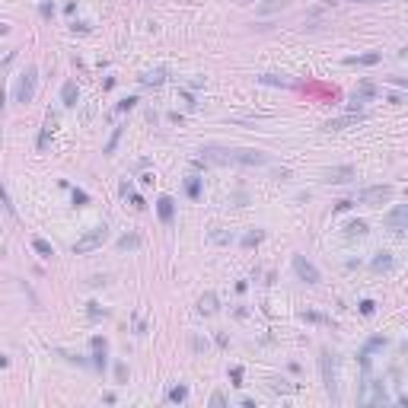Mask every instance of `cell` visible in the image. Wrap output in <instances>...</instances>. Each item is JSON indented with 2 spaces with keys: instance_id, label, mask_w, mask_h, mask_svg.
Here are the masks:
<instances>
[{
  "instance_id": "23",
  "label": "cell",
  "mask_w": 408,
  "mask_h": 408,
  "mask_svg": "<svg viewBox=\"0 0 408 408\" xmlns=\"http://www.w3.org/2000/svg\"><path fill=\"white\" fill-rule=\"evenodd\" d=\"M271 389H274V392H297V386H293V383H284V379H274Z\"/></svg>"
},
{
  "instance_id": "36",
  "label": "cell",
  "mask_w": 408,
  "mask_h": 408,
  "mask_svg": "<svg viewBox=\"0 0 408 408\" xmlns=\"http://www.w3.org/2000/svg\"><path fill=\"white\" fill-rule=\"evenodd\" d=\"M7 363H10V360H7V354H0V367H7Z\"/></svg>"
},
{
  "instance_id": "26",
  "label": "cell",
  "mask_w": 408,
  "mask_h": 408,
  "mask_svg": "<svg viewBox=\"0 0 408 408\" xmlns=\"http://www.w3.org/2000/svg\"><path fill=\"white\" fill-rule=\"evenodd\" d=\"M284 7H287V0H271V4L262 7V13H274V10H284Z\"/></svg>"
},
{
  "instance_id": "4",
  "label": "cell",
  "mask_w": 408,
  "mask_h": 408,
  "mask_svg": "<svg viewBox=\"0 0 408 408\" xmlns=\"http://www.w3.org/2000/svg\"><path fill=\"white\" fill-rule=\"evenodd\" d=\"M230 163L233 166H265L268 156L262 150H230Z\"/></svg>"
},
{
  "instance_id": "7",
  "label": "cell",
  "mask_w": 408,
  "mask_h": 408,
  "mask_svg": "<svg viewBox=\"0 0 408 408\" xmlns=\"http://www.w3.org/2000/svg\"><path fill=\"white\" fill-rule=\"evenodd\" d=\"M405 220H408V207L405 204H398V207H392V211L386 214V227L392 233H398V236L405 233Z\"/></svg>"
},
{
  "instance_id": "32",
  "label": "cell",
  "mask_w": 408,
  "mask_h": 408,
  "mask_svg": "<svg viewBox=\"0 0 408 408\" xmlns=\"http://www.w3.org/2000/svg\"><path fill=\"white\" fill-rule=\"evenodd\" d=\"M211 239H214V242H230V233H223V230H214V233H211Z\"/></svg>"
},
{
  "instance_id": "21",
  "label": "cell",
  "mask_w": 408,
  "mask_h": 408,
  "mask_svg": "<svg viewBox=\"0 0 408 408\" xmlns=\"http://www.w3.org/2000/svg\"><path fill=\"white\" fill-rule=\"evenodd\" d=\"M344 230H348V236H363V233H367V223L363 220H351Z\"/></svg>"
},
{
  "instance_id": "18",
  "label": "cell",
  "mask_w": 408,
  "mask_h": 408,
  "mask_svg": "<svg viewBox=\"0 0 408 408\" xmlns=\"http://www.w3.org/2000/svg\"><path fill=\"white\" fill-rule=\"evenodd\" d=\"M93 351H96V367H106V341L102 338H93Z\"/></svg>"
},
{
  "instance_id": "16",
  "label": "cell",
  "mask_w": 408,
  "mask_h": 408,
  "mask_svg": "<svg viewBox=\"0 0 408 408\" xmlns=\"http://www.w3.org/2000/svg\"><path fill=\"white\" fill-rule=\"evenodd\" d=\"M32 249H36V252H39L42 258H51V255H55V246H51L48 239H42V236H36V239H32Z\"/></svg>"
},
{
  "instance_id": "30",
  "label": "cell",
  "mask_w": 408,
  "mask_h": 408,
  "mask_svg": "<svg viewBox=\"0 0 408 408\" xmlns=\"http://www.w3.org/2000/svg\"><path fill=\"white\" fill-rule=\"evenodd\" d=\"M373 309H376V303H373V300H363V303H360V312H363V316H373Z\"/></svg>"
},
{
  "instance_id": "10",
  "label": "cell",
  "mask_w": 408,
  "mask_h": 408,
  "mask_svg": "<svg viewBox=\"0 0 408 408\" xmlns=\"http://www.w3.org/2000/svg\"><path fill=\"white\" fill-rule=\"evenodd\" d=\"M357 118H360V112H357V115H354V112H348V115H341V118H328L322 128H325V131H344V128H351Z\"/></svg>"
},
{
  "instance_id": "6",
  "label": "cell",
  "mask_w": 408,
  "mask_h": 408,
  "mask_svg": "<svg viewBox=\"0 0 408 408\" xmlns=\"http://www.w3.org/2000/svg\"><path fill=\"white\" fill-rule=\"evenodd\" d=\"M293 271H297V277H300V281H306V284H319V281H322L319 271H316V265L306 262L303 255H293Z\"/></svg>"
},
{
  "instance_id": "2",
  "label": "cell",
  "mask_w": 408,
  "mask_h": 408,
  "mask_svg": "<svg viewBox=\"0 0 408 408\" xmlns=\"http://www.w3.org/2000/svg\"><path fill=\"white\" fill-rule=\"evenodd\" d=\"M357 198H360V204H367V207H379V204H386L389 198H392V185H370V188H363Z\"/></svg>"
},
{
  "instance_id": "8",
  "label": "cell",
  "mask_w": 408,
  "mask_h": 408,
  "mask_svg": "<svg viewBox=\"0 0 408 408\" xmlns=\"http://www.w3.org/2000/svg\"><path fill=\"white\" fill-rule=\"evenodd\" d=\"M357 172H354V166H332V169H325V182L328 185H344V182H351Z\"/></svg>"
},
{
  "instance_id": "24",
  "label": "cell",
  "mask_w": 408,
  "mask_h": 408,
  "mask_svg": "<svg viewBox=\"0 0 408 408\" xmlns=\"http://www.w3.org/2000/svg\"><path fill=\"white\" fill-rule=\"evenodd\" d=\"M262 239H265V233H262V230H255V233H246L242 246H255V242H262Z\"/></svg>"
},
{
  "instance_id": "31",
  "label": "cell",
  "mask_w": 408,
  "mask_h": 408,
  "mask_svg": "<svg viewBox=\"0 0 408 408\" xmlns=\"http://www.w3.org/2000/svg\"><path fill=\"white\" fill-rule=\"evenodd\" d=\"M86 201H90V198H86V192H80V188H77V192H74V204H77V207H83Z\"/></svg>"
},
{
  "instance_id": "28",
  "label": "cell",
  "mask_w": 408,
  "mask_h": 408,
  "mask_svg": "<svg viewBox=\"0 0 408 408\" xmlns=\"http://www.w3.org/2000/svg\"><path fill=\"white\" fill-rule=\"evenodd\" d=\"M134 106H137V99H134V96H128V99H121V102H118V112H128V109H134Z\"/></svg>"
},
{
  "instance_id": "19",
  "label": "cell",
  "mask_w": 408,
  "mask_h": 408,
  "mask_svg": "<svg viewBox=\"0 0 408 408\" xmlns=\"http://www.w3.org/2000/svg\"><path fill=\"white\" fill-rule=\"evenodd\" d=\"M137 246H141V236H134V233H131V236H121V239H118V249H121V252L137 249Z\"/></svg>"
},
{
  "instance_id": "34",
  "label": "cell",
  "mask_w": 408,
  "mask_h": 408,
  "mask_svg": "<svg viewBox=\"0 0 408 408\" xmlns=\"http://www.w3.org/2000/svg\"><path fill=\"white\" fill-rule=\"evenodd\" d=\"M55 13V4H42V16H51Z\"/></svg>"
},
{
  "instance_id": "15",
  "label": "cell",
  "mask_w": 408,
  "mask_h": 408,
  "mask_svg": "<svg viewBox=\"0 0 408 408\" xmlns=\"http://www.w3.org/2000/svg\"><path fill=\"white\" fill-rule=\"evenodd\" d=\"M392 268H395L392 252H376V258H373V271H392Z\"/></svg>"
},
{
  "instance_id": "22",
  "label": "cell",
  "mask_w": 408,
  "mask_h": 408,
  "mask_svg": "<svg viewBox=\"0 0 408 408\" xmlns=\"http://www.w3.org/2000/svg\"><path fill=\"white\" fill-rule=\"evenodd\" d=\"M185 395H188V389H185V386L169 389V402H185Z\"/></svg>"
},
{
  "instance_id": "9",
  "label": "cell",
  "mask_w": 408,
  "mask_h": 408,
  "mask_svg": "<svg viewBox=\"0 0 408 408\" xmlns=\"http://www.w3.org/2000/svg\"><path fill=\"white\" fill-rule=\"evenodd\" d=\"M373 96H376V86H373L370 80H363V83L357 86V90L351 93V109H357L360 102H367V99H373Z\"/></svg>"
},
{
  "instance_id": "13",
  "label": "cell",
  "mask_w": 408,
  "mask_h": 408,
  "mask_svg": "<svg viewBox=\"0 0 408 408\" xmlns=\"http://www.w3.org/2000/svg\"><path fill=\"white\" fill-rule=\"evenodd\" d=\"M141 83L144 86H163V83H166V67H156V71L141 74Z\"/></svg>"
},
{
  "instance_id": "33",
  "label": "cell",
  "mask_w": 408,
  "mask_h": 408,
  "mask_svg": "<svg viewBox=\"0 0 408 408\" xmlns=\"http://www.w3.org/2000/svg\"><path fill=\"white\" fill-rule=\"evenodd\" d=\"M211 405H217V408H220V405H227V398H223L220 392H214V395H211Z\"/></svg>"
},
{
  "instance_id": "1",
  "label": "cell",
  "mask_w": 408,
  "mask_h": 408,
  "mask_svg": "<svg viewBox=\"0 0 408 408\" xmlns=\"http://www.w3.org/2000/svg\"><path fill=\"white\" fill-rule=\"evenodd\" d=\"M106 239H109V227H106V223H102V227H93L90 233H83V236L74 242V252L77 255H86V252H93V249H99Z\"/></svg>"
},
{
  "instance_id": "11",
  "label": "cell",
  "mask_w": 408,
  "mask_h": 408,
  "mask_svg": "<svg viewBox=\"0 0 408 408\" xmlns=\"http://www.w3.org/2000/svg\"><path fill=\"white\" fill-rule=\"evenodd\" d=\"M379 51H370V55H351V58H344V64L348 67H370V64H379Z\"/></svg>"
},
{
  "instance_id": "29",
  "label": "cell",
  "mask_w": 408,
  "mask_h": 408,
  "mask_svg": "<svg viewBox=\"0 0 408 408\" xmlns=\"http://www.w3.org/2000/svg\"><path fill=\"white\" fill-rule=\"evenodd\" d=\"M230 379H233V386H242V367H233L230 370Z\"/></svg>"
},
{
  "instance_id": "12",
  "label": "cell",
  "mask_w": 408,
  "mask_h": 408,
  "mask_svg": "<svg viewBox=\"0 0 408 408\" xmlns=\"http://www.w3.org/2000/svg\"><path fill=\"white\" fill-rule=\"evenodd\" d=\"M156 214H160V220H163V223H169V220H172V214H176V201H172L169 195H163L160 201H156Z\"/></svg>"
},
{
  "instance_id": "5",
  "label": "cell",
  "mask_w": 408,
  "mask_h": 408,
  "mask_svg": "<svg viewBox=\"0 0 408 408\" xmlns=\"http://www.w3.org/2000/svg\"><path fill=\"white\" fill-rule=\"evenodd\" d=\"M319 363H322V379H325V389L332 392V398L338 402V383H335V360H332V354H328V351H322Z\"/></svg>"
},
{
  "instance_id": "20",
  "label": "cell",
  "mask_w": 408,
  "mask_h": 408,
  "mask_svg": "<svg viewBox=\"0 0 408 408\" xmlns=\"http://www.w3.org/2000/svg\"><path fill=\"white\" fill-rule=\"evenodd\" d=\"M262 83H271V86H293L287 77H277V74H265V77H258Z\"/></svg>"
},
{
  "instance_id": "17",
  "label": "cell",
  "mask_w": 408,
  "mask_h": 408,
  "mask_svg": "<svg viewBox=\"0 0 408 408\" xmlns=\"http://www.w3.org/2000/svg\"><path fill=\"white\" fill-rule=\"evenodd\" d=\"M198 312H207V316L217 312V293H204V297L198 300Z\"/></svg>"
},
{
  "instance_id": "3",
  "label": "cell",
  "mask_w": 408,
  "mask_h": 408,
  "mask_svg": "<svg viewBox=\"0 0 408 408\" xmlns=\"http://www.w3.org/2000/svg\"><path fill=\"white\" fill-rule=\"evenodd\" d=\"M36 80H39V74H36V67H26V74L20 77V86H16V102H32V96H36Z\"/></svg>"
},
{
  "instance_id": "27",
  "label": "cell",
  "mask_w": 408,
  "mask_h": 408,
  "mask_svg": "<svg viewBox=\"0 0 408 408\" xmlns=\"http://www.w3.org/2000/svg\"><path fill=\"white\" fill-rule=\"evenodd\" d=\"M0 204H4L10 214H16V211H13V204H10V195H7V188H4V182H0Z\"/></svg>"
},
{
  "instance_id": "35",
  "label": "cell",
  "mask_w": 408,
  "mask_h": 408,
  "mask_svg": "<svg viewBox=\"0 0 408 408\" xmlns=\"http://www.w3.org/2000/svg\"><path fill=\"white\" fill-rule=\"evenodd\" d=\"M115 373H118V379H128V367H125V363H118Z\"/></svg>"
},
{
  "instance_id": "14",
  "label": "cell",
  "mask_w": 408,
  "mask_h": 408,
  "mask_svg": "<svg viewBox=\"0 0 408 408\" xmlns=\"http://www.w3.org/2000/svg\"><path fill=\"white\" fill-rule=\"evenodd\" d=\"M77 96H80V90H77V83H74V80H67L64 86H61V102H64L67 109L77 106Z\"/></svg>"
},
{
  "instance_id": "37",
  "label": "cell",
  "mask_w": 408,
  "mask_h": 408,
  "mask_svg": "<svg viewBox=\"0 0 408 408\" xmlns=\"http://www.w3.org/2000/svg\"><path fill=\"white\" fill-rule=\"evenodd\" d=\"M354 4H379V0H354Z\"/></svg>"
},
{
  "instance_id": "25",
  "label": "cell",
  "mask_w": 408,
  "mask_h": 408,
  "mask_svg": "<svg viewBox=\"0 0 408 408\" xmlns=\"http://www.w3.org/2000/svg\"><path fill=\"white\" fill-rule=\"evenodd\" d=\"M198 188H201V182H198V176H192V179L185 182V192L192 195V198H198Z\"/></svg>"
}]
</instances>
